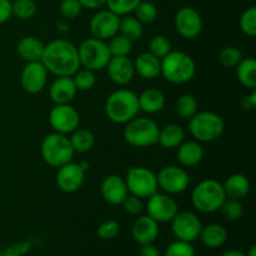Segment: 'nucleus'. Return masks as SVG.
<instances>
[{
    "label": "nucleus",
    "mask_w": 256,
    "mask_h": 256,
    "mask_svg": "<svg viewBox=\"0 0 256 256\" xmlns=\"http://www.w3.org/2000/svg\"><path fill=\"white\" fill-rule=\"evenodd\" d=\"M40 152L42 160L52 168H60L72 162L75 154L69 138L59 132H52L44 138Z\"/></svg>",
    "instance_id": "obj_5"
},
{
    "label": "nucleus",
    "mask_w": 256,
    "mask_h": 256,
    "mask_svg": "<svg viewBox=\"0 0 256 256\" xmlns=\"http://www.w3.org/2000/svg\"><path fill=\"white\" fill-rule=\"evenodd\" d=\"M72 78L74 80L76 90H80V92H88V90L92 89L95 82H96V78H95L94 72H92L89 69H79Z\"/></svg>",
    "instance_id": "obj_38"
},
{
    "label": "nucleus",
    "mask_w": 256,
    "mask_h": 256,
    "mask_svg": "<svg viewBox=\"0 0 256 256\" xmlns=\"http://www.w3.org/2000/svg\"><path fill=\"white\" fill-rule=\"evenodd\" d=\"M240 29L248 36L256 35V8L250 6L240 16Z\"/></svg>",
    "instance_id": "obj_41"
},
{
    "label": "nucleus",
    "mask_w": 256,
    "mask_h": 256,
    "mask_svg": "<svg viewBox=\"0 0 256 256\" xmlns=\"http://www.w3.org/2000/svg\"><path fill=\"white\" fill-rule=\"evenodd\" d=\"M172 52V42L164 35H155L149 42V52L160 60Z\"/></svg>",
    "instance_id": "obj_36"
},
{
    "label": "nucleus",
    "mask_w": 256,
    "mask_h": 256,
    "mask_svg": "<svg viewBox=\"0 0 256 256\" xmlns=\"http://www.w3.org/2000/svg\"><path fill=\"white\" fill-rule=\"evenodd\" d=\"M242 59V52L235 46H226L219 52V62L225 68H236Z\"/></svg>",
    "instance_id": "obj_40"
},
{
    "label": "nucleus",
    "mask_w": 256,
    "mask_h": 256,
    "mask_svg": "<svg viewBox=\"0 0 256 256\" xmlns=\"http://www.w3.org/2000/svg\"><path fill=\"white\" fill-rule=\"evenodd\" d=\"M135 18L139 20L142 24H150V22H155L158 18V8L154 2H142L138 4V6L134 10Z\"/></svg>",
    "instance_id": "obj_35"
},
{
    "label": "nucleus",
    "mask_w": 256,
    "mask_h": 256,
    "mask_svg": "<svg viewBox=\"0 0 256 256\" xmlns=\"http://www.w3.org/2000/svg\"><path fill=\"white\" fill-rule=\"evenodd\" d=\"M82 8H88V9H99V8L104 6L106 0H79Z\"/></svg>",
    "instance_id": "obj_50"
},
{
    "label": "nucleus",
    "mask_w": 256,
    "mask_h": 256,
    "mask_svg": "<svg viewBox=\"0 0 256 256\" xmlns=\"http://www.w3.org/2000/svg\"><path fill=\"white\" fill-rule=\"evenodd\" d=\"M146 212L150 218L158 222H169L179 212L178 202L169 194L155 192L148 198Z\"/></svg>",
    "instance_id": "obj_13"
},
{
    "label": "nucleus",
    "mask_w": 256,
    "mask_h": 256,
    "mask_svg": "<svg viewBox=\"0 0 256 256\" xmlns=\"http://www.w3.org/2000/svg\"><path fill=\"white\" fill-rule=\"evenodd\" d=\"M80 65L92 72H99L106 68L112 54L105 40L89 38L78 46Z\"/></svg>",
    "instance_id": "obj_8"
},
{
    "label": "nucleus",
    "mask_w": 256,
    "mask_h": 256,
    "mask_svg": "<svg viewBox=\"0 0 256 256\" xmlns=\"http://www.w3.org/2000/svg\"><path fill=\"white\" fill-rule=\"evenodd\" d=\"M138 102H139V109L142 112L146 114H156L164 109L166 99L162 90L152 88L138 95Z\"/></svg>",
    "instance_id": "obj_24"
},
{
    "label": "nucleus",
    "mask_w": 256,
    "mask_h": 256,
    "mask_svg": "<svg viewBox=\"0 0 256 256\" xmlns=\"http://www.w3.org/2000/svg\"><path fill=\"white\" fill-rule=\"evenodd\" d=\"M220 210H222L225 219L229 220V222L240 220L242 218V215H244V208H242V204L240 202V200L230 199V198H226V200L222 205Z\"/></svg>",
    "instance_id": "obj_37"
},
{
    "label": "nucleus",
    "mask_w": 256,
    "mask_h": 256,
    "mask_svg": "<svg viewBox=\"0 0 256 256\" xmlns=\"http://www.w3.org/2000/svg\"><path fill=\"white\" fill-rule=\"evenodd\" d=\"M132 235L138 244H152L159 236V222L149 215L139 216L132 224Z\"/></svg>",
    "instance_id": "obj_20"
},
{
    "label": "nucleus",
    "mask_w": 256,
    "mask_h": 256,
    "mask_svg": "<svg viewBox=\"0 0 256 256\" xmlns=\"http://www.w3.org/2000/svg\"><path fill=\"white\" fill-rule=\"evenodd\" d=\"M159 125L150 118H134L126 122L124 139L134 148H149L158 142Z\"/></svg>",
    "instance_id": "obj_6"
},
{
    "label": "nucleus",
    "mask_w": 256,
    "mask_h": 256,
    "mask_svg": "<svg viewBox=\"0 0 256 256\" xmlns=\"http://www.w3.org/2000/svg\"><path fill=\"white\" fill-rule=\"evenodd\" d=\"M96 232L100 239L112 240L119 235L120 225L116 220H106L99 225Z\"/></svg>",
    "instance_id": "obj_43"
},
{
    "label": "nucleus",
    "mask_w": 256,
    "mask_h": 256,
    "mask_svg": "<svg viewBox=\"0 0 256 256\" xmlns=\"http://www.w3.org/2000/svg\"><path fill=\"white\" fill-rule=\"evenodd\" d=\"M50 126L59 134H72L79 128L80 116L75 108L70 104L55 105L49 114Z\"/></svg>",
    "instance_id": "obj_12"
},
{
    "label": "nucleus",
    "mask_w": 256,
    "mask_h": 256,
    "mask_svg": "<svg viewBox=\"0 0 256 256\" xmlns=\"http://www.w3.org/2000/svg\"><path fill=\"white\" fill-rule=\"evenodd\" d=\"M170 222L172 234L182 242H192L199 238L202 229V222L192 212H178Z\"/></svg>",
    "instance_id": "obj_11"
},
{
    "label": "nucleus",
    "mask_w": 256,
    "mask_h": 256,
    "mask_svg": "<svg viewBox=\"0 0 256 256\" xmlns=\"http://www.w3.org/2000/svg\"><path fill=\"white\" fill-rule=\"evenodd\" d=\"M176 112L182 119L190 120L198 112V102L192 95L182 94L176 100Z\"/></svg>",
    "instance_id": "obj_33"
},
{
    "label": "nucleus",
    "mask_w": 256,
    "mask_h": 256,
    "mask_svg": "<svg viewBox=\"0 0 256 256\" xmlns=\"http://www.w3.org/2000/svg\"><path fill=\"white\" fill-rule=\"evenodd\" d=\"M158 186L169 195L182 194L189 188L190 176L184 168L169 165L158 172Z\"/></svg>",
    "instance_id": "obj_10"
},
{
    "label": "nucleus",
    "mask_w": 256,
    "mask_h": 256,
    "mask_svg": "<svg viewBox=\"0 0 256 256\" xmlns=\"http://www.w3.org/2000/svg\"><path fill=\"white\" fill-rule=\"evenodd\" d=\"M204 158V149L199 142H182L178 146V160L182 166H195Z\"/></svg>",
    "instance_id": "obj_26"
},
{
    "label": "nucleus",
    "mask_w": 256,
    "mask_h": 256,
    "mask_svg": "<svg viewBox=\"0 0 256 256\" xmlns=\"http://www.w3.org/2000/svg\"><path fill=\"white\" fill-rule=\"evenodd\" d=\"M142 0H106V6L110 12L119 16L129 15L130 12H134L135 8Z\"/></svg>",
    "instance_id": "obj_39"
},
{
    "label": "nucleus",
    "mask_w": 256,
    "mask_h": 256,
    "mask_svg": "<svg viewBox=\"0 0 256 256\" xmlns=\"http://www.w3.org/2000/svg\"><path fill=\"white\" fill-rule=\"evenodd\" d=\"M164 256H195V250L192 242L175 240L166 248Z\"/></svg>",
    "instance_id": "obj_42"
},
{
    "label": "nucleus",
    "mask_w": 256,
    "mask_h": 256,
    "mask_svg": "<svg viewBox=\"0 0 256 256\" xmlns=\"http://www.w3.org/2000/svg\"><path fill=\"white\" fill-rule=\"evenodd\" d=\"M222 256H245V254L240 250H229V252H224Z\"/></svg>",
    "instance_id": "obj_51"
},
{
    "label": "nucleus",
    "mask_w": 256,
    "mask_h": 256,
    "mask_svg": "<svg viewBox=\"0 0 256 256\" xmlns=\"http://www.w3.org/2000/svg\"><path fill=\"white\" fill-rule=\"evenodd\" d=\"M245 256H256V246H255V245H252V246L250 248L249 252L245 254Z\"/></svg>",
    "instance_id": "obj_52"
},
{
    "label": "nucleus",
    "mask_w": 256,
    "mask_h": 256,
    "mask_svg": "<svg viewBox=\"0 0 256 256\" xmlns=\"http://www.w3.org/2000/svg\"><path fill=\"white\" fill-rule=\"evenodd\" d=\"M134 69L142 79L152 80L162 75V60L152 54L142 52L134 62Z\"/></svg>",
    "instance_id": "obj_22"
},
{
    "label": "nucleus",
    "mask_w": 256,
    "mask_h": 256,
    "mask_svg": "<svg viewBox=\"0 0 256 256\" xmlns=\"http://www.w3.org/2000/svg\"><path fill=\"white\" fill-rule=\"evenodd\" d=\"M174 25L180 36L185 39H195L202 30V15L194 8H182L175 14Z\"/></svg>",
    "instance_id": "obj_15"
},
{
    "label": "nucleus",
    "mask_w": 256,
    "mask_h": 256,
    "mask_svg": "<svg viewBox=\"0 0 256 256\" xmlns=\"http://www.w3.org/2000/svg\"><path fill=\"white\" fill-rule=\"evenodd\" d=\"M44 48L45 45L42 44V40L29 35V36H24L19 40L16 45V52L26 62H40L42 58V52H44Z\"/></svg>",
    "instance_id": "obj_23"
},
{
    "label": "nucleus",
    "mask_w": 256,
    "mask_h": 256,
    "mask_svg": "<svg viewBox=\"0 0 256 256\" xmlns=\"http://www.w3.org/2000/svg\"><path fill=\"white\" fill-rule=\"evenodd\" d=\"M122 208H124L125 212H128L129 215H134V216L139 215L140 212H142V208H144V205H142V199H140V198L132 194H129L125 198L124 202H122Z\"/></svg>",
    "instance_id": "obj_46"
},
{
    "label": "nucleus",
    "mask_w": 256,
    "mask_h": 256,
    "mask_svg": "<svg viewBox=\"0 0 256 256\" xmlns=\"http://www.w3.org/2000/svg\"><path fill=\"white\" fill-rule=\"evenodd\" d=\"M139 256H160V252L156 246L152 244L142 245V249L139 252Z\"/></svg>",
    "instance_id": "obj_49"
},
{
    "label": "nucleus",
    "mask_w": 256,
    "mask_h": 256,
    "mask_svg": "<svg viewBox=\"0 0 256 256\" xmlns=\"http://www.w3.org/2000/svg\"><path fill=\"white\" fill-rule=\"evenodd\" d=\"M144 28H142V22L135 16H130V15H124L120 18V24H119V32L124 35L125 38L130 39L132 42L139 40L142 38Z\"/></svg>",
    "instance_id": "obj_30"
},
{
    "label": "nucleus",
    "mask_w": 256,
    "mask_h": 256,
    "mask_svg": "<svg viewBox=\"0 0 256 256\" xmlns=\"http://www.w3.org/2000/svg\"><path fill=\"white\" fill-rule=\"evenodd\" d=\"M105 69L112 82L116 85H128L134 79V62L128 56H112Z\"/></svg>",
    "instance_id": "obj_18"
},
{
    "label": "nucleus",
    "mask_w": 256,
    "mask_h": 256,
    "mask_svg": "<svg viewBox=\"0 0 256 256\" xmlns=\"http://www.w3.org/2000/svg\"><path fill=\"white\" fill-rule=\"evenodd\" d=\"M222 186H224L226 198H230V199L242 200L250 192L249 179L244 174H239V172L228 176Z\"/></svg>",
    "instance_id": "obj_25"
},
{
    "label": "nucleus",
    "mask_w": 256,
    "mask_h": 256,
    "mask_svg": "<svg viewBox=\"0 0 256 256\" xmlns=\"http://www.w3.org/2000/svg\"><path fill=\"white\" fill-rule=\"evenodd\" d=\"M12 2L10 0H0V24H4L12 18Z\"/></svg>",
    "instance_id": "obj_47"
},
{
    "label": "nucleus",
    "mask_w": 256,
    "mask_h": 256,
    "mask_svg": "<svg viewBox=\"0 0 256 256\" xmlns=\"http://www.w3.org/2000/svg\"><path fill=\"white\" fill-rule=\"evenodd\" d=\"M224 129V120L216 112H196L189 120V132L196 139V142H215L222 136Z\"/></svg>",
    "instance_id": "obj_7"
},
{
    "label": "nucleus",
    "mask_w": 256,
    "mask_h": 256,
    "mask_svg": "<svg viewBox=\"0 0 256 256\" xmlns=\"http://www.w3.org/2000/svg\"><path fill=\"white\" fill-rule=\"evenodd\" d=\"M199 238L205 246L210 249L222 248L228 240V232L222 225L210 224L208 226H202Z\"/></svg>",
    "instance_id": "obj_27"
},
{
    "label": "nucleus",
    "mask_w": 256,
    "mask_h": 256,
    "mask_svg": "<svg viewBox=\"0 0 256 256\" xmlns=\"http://www.w3.org/2000/svg\"><path fill=\"white\" fill-rule=\"evenodd\" d=\"M60 14L68 19H74L78 18L82 12V6L79 2V0H62L60 2Z\"/></svg>",
    "instance_id": "obj_44"
},
{
    "label": "nucleus",
    "mask_w": 256,
    "mask_h": 256,
    "mask_svg": "<svg viewBox=\"0 0 256 256\" xmlns=\"http://www.w3.org/2000/svg\"><path fill=\"white\" fill-rule=\"evenodd\" d=\"M40 62L48 72L56 76H72L80 69L78 48L69 40L56 39L45 45Z\"/></svg>",
    "instance_id": "obj_1"
},
{
    "label": "nucleus",
    "mask_w": 256,
    "mask_h": 256,
    "mask_svg": "<svg viewBox=\"0 0 256 256\" xmlns=\"http://www.w3.org/2000/svg\"><path fill=\"white\" fill-rule=\"evenodd\" d=\"M120 16L110 12L109 9L100 10L90 20V32L92 38L100 40H108L119 32Z\"/></svg>",
    "instance_id": "obj_14"
},
{
    "label": "nucleus",
    "mask_w": 256,
    "mask_h": 256,
    "mask_svg": "<svg viewBox=\"0 0 256 256\" xmlns=\"http://www.w3.org/2000/svg\"><path fill=\"white\" fill-rule=\"evenodd\" d=\"M76 86L72 76H58L50 85L49 95L55 105L70 104L76 95Z\"/></svg>",
    "instance_id": "obj_21"
},
{
    "label": "nucleus",
    "mask_w": 256,
    "mask_h": 256,
    "mask_svg": "<svg viewBox=\"0 0 256 256\" xmlns=\"http://www.w3.org/2000/svg\"><path fill=\"white\" fill-rule=\"evenodd\" d=\"M12 12L20 20L32 19L36 12V2L34 0H15L12 2Z\"/></svg>",
    "instance_id": "obj_34"
},
{
    "label": "nucleus",
    "mask_w": 256,
    "mask_h": 256,
    "mask_svg": "<svg viewBox=\"0 0 256 256\" xmlns=\"http://www.w3.org/2000/svg\"><path fill=\"white\" fill-rule=\"evenodd\" d=\"M196 72L192 58L184 52H170L162 59V75L172 84L189 82Z\"/></svg>",
    "instance_id": "obj_3"
},
{
    "label": "nucleus",
    "mask_w": 256,
    "mask_h": 256,
    "mask_svg": "<svg viewBox=\"0 0 256 256\" xmlns=\"http://www.w3.org/2000/svg\"><path fill=\"white\" fill-rule=\"evenodd\" d=\"M139 112L138 95L129 89L115 90L105 102L106 116L115 124H126L136 118Z\"/></svg>",
    "instance_id": "obj_2"
},
{
    "label": "nucleus",
    "mask_w": 256,
    "mask_h": 256,
    "mask_svg": "<svg viewBox=\"0 0 256 256\" xmlns=\"http://www.w3.org/2000/svg\"><path fill=\"white\" fill-rule=\"evenodd\" d=\"M48 82V70L42 62H26L20 75L22 88L28 94H39Z\"/></svg>",
    "instance_id": "obj_16"
},
{
    "label": "nucleus",
    "mask_w": 256,
    "mask_h": 256,
    "mask_svg": "<svg viewBox=\"0 0 256 256\" xmlns=\"http://www.w3.org/2000/svg\"><path fill=\"white\" fill-rule=\"evenodd\" d=\"M185 132L180 125L168 124L159 130L158 142L165 149H176L184 142Z\"/></svg>",
    "instance_id": "obj_28"
},
{
    "label": "nucleus",
    "mask_w": 256,
    "mask_h": 256,
    "mask_svg": "<svg viewBox=\"0 0 256 256\" xmlns=\"http://www.w3.org/2000/svg\"><path fill=\"white\" fill-rule=\"evenodd\" d=\"M69 140L75 152H89L95 144L94 134L86 129H76L75 132H72Z\"/></svg>",
    "instance_id": "obj_31"
},
{
    "label": "nucleus",
    "mask_w": 256,
    "mask_h": 256,
    "mask_svg": "<svg viewBox=\"0 0 256 256\" xmlns=\"http://www.w3.org/2000/svg\"><path fill=\"white\" fill-rule=\"evenodd\" d=\"M226 200L224 186L214 179H205L194 188L192 192V206L200 212H215L220 210Z\"/></svg>",
    "instance_id": "obj_4"
},
{
    "label": "nucleus",
    "mask_w": 256,
    "mask_h": 256,
    "mask_svg": "<svg viewBox=\"0 0 256 256\" xmlns=\"http://www.w3.org/2000/svg\"><path fill=\"white\" fill-rule=\"evenodd\" d=\"M242 105L245 110H254L256 108V92L252 89V92L249 95H245L242 100Z\"/></svg>",
    "instance_id": "obj_48"
},
{
    "label": "nucleus",
    "mask_w": 256,
    "mask_h": 256,
    "mask_svg": "<svg viewBox=\"0 0 256 256\" xmlns=\"http://www.w3.org/2000/svg\"><path fill=\"white\" fill-rule=\"evenodd\" d=\"M102 199L112 205H122L125 198L129 195L125 179L120 175H108L100 186Z\"/></svg>",
    "instance_id": "obj_19"
},
{
    "label": "nucleus",
    "mask_w": 256,
    "mask_h": 256,
    "mask_svg": "<svg viewBox=\"0 0 256 256\" xmlns=\"http://www.w3.org/2000/svg\"><path fill=\"white\" fill-rule=\"evenodd\" d=\"M85 180V170L80 164L68 162L58 168L56 185L62 192H75L82 186Z\"/></svg>",
    "instance_id": "obj_17"
},
{
    "label": "nucleus",
    "mask_w": 256,
    "mask_h": 256,
    "mask_svg": "<svg viewBox=\"0 0 256 256\" xmlns=\"http://www.w3.org/2000/svg\"><path fill=\"white\" fill-rule=\"evenodd\" d=\"M32 246H34L32 240H25L0 252V256H24L32 249Z\"/></svg>",
    "instance_id": "obj_45"
},
{
    "label": "nucleus",
    "mask_w": 256,
    "mask_h": 256,
    "mask_svg": "<svg viewBox=\"0 0 256 256\" xmlns=\"http://www.w3.org/2000/svg\"><path fill=\"white\" fill-rule=\"evenodd\" d=\"M108 46L112 56H129L132 50V42L124 35L116 34L108 40Z\"/></svg>",
    "instance_id": "obj_32"
},
{
    "label": "nucleus",
    "mask_w": 256,
    "mask_h": 256,
    "mask_svg": "<svg viewBox=\"0 0 256 256\" xmlns=\"http://www.w3.org/2000/svg\"><path fill=\"white\" fill-rule=\"evenodd\" d=\"M129 194L135 195L140 199H146L158 192L156 174L152 170L144 166H132L125 178Z\"/></svg>",
    "instance_id": "obj_9"
},
{
    "label": "nucleus",
    "mask_w": 256,
    "mask_h": 256,
    "mask_svg": "<svg viewBox=\"0 0 256 256\" xmlns=\"http://www.w3.org/2000/svg\"><path fill=\"white\" fill-rule=\"evenodd\" d=\"M236 78L242 86L256 88V62L252 58H245L236 65Z\"/></svg>",
    "instance_id": "obj_29"
}]
</instances>
